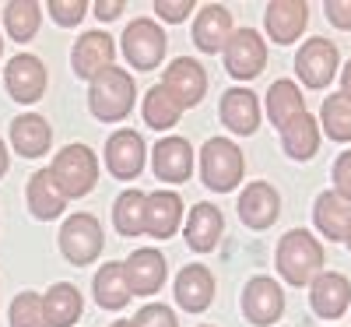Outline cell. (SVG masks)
Here are the masks:
<instances>
[{"label":"cell","mask_w":351,"mask_h":327,"mask_svg":"<svg viewBox=\"0 0 351 327\" xmlns=\"http://www.w3.org/2000/svg\"><path fill=\"white\" fill-rule=\"evenodd\" d=\"M319 124H324V131H327L330 141L348 144L351 141V102L341 92L327 95L324 106H319Z\"/></svg>","instance_id":"836d02e7"},{"label":"cell","mask_w":351,"mask_h":327,"mask_svg":"<svg viewBox=\"0 0 351 327\" xmlns=\"http://www.w3.org/2000/svg\"><path fill=\"white\" fill-rule=\"evenodd\" d=\"M215 300V275L204 264H186L176 275V303L186 313H204Z\"/></svg>","instance_id":"ac0fdd59"},{"label":"cell","mask_w":351,"mask_h":327,"mask_svg":"<svg viewBox=\"0 0 351 327\" xmlns=\"http://www.w3.org/2000/svg\"><path fill=\"white\" fill-rule=\"evenodd\" d=\"M324 14L334 28H341V32H351V0H327L324 4Z\"/></svg>","instance_id":"ab89813d"},{"label":"cell","mask_w":351,"mask_h":327,"mask_svg":"<svg viewBox=\"0 0 351 327\" xmlns=\"http://www.w3.org/2000/svg\"><path fill=\"white\" fill-rule=\"evenodd\" d=\"M130 327H180V324H176V313H172L169 306L152 303V306H144V310L130 320Z\"/></svg>","instance_id":"8d00e7d4"},{"label":"cell","mask_w":351,"mask_h":327,"mask_svg":"<svg viewBox=\"0 0 351 327\" xmlns=\"http://www.w3.org/2000/svg\"><path fill=\"white\" fill-rule=\"evenodd\" d=\"M11 327H49L39 292H18L14 295V303H11Z\"/></svg>","instance_id":"e575fe53"},{"label":"cell","mask_w":351,"mask_h":327,"mask_svg":"<svg viewBox=\"0 0 351 327\" xmlns=\"http://www.w3.org/2000/svg\"><path fill=\"white\" fill-rule=\"evenodd\" d=\"M243 313L256 327H271L285 313V289L274 278H267V275L250 278L246 289H243Z\"/></svg>","instance_id":"9c48e42d"},{"label":"cell","mask_w":351,"mask_h":327,"mask_svg":"<svg viewBox=\"0 0 351 327\" xmlns=\"http://www.w3.org/2000/svg\"><path fill=\"white\" fill-rule=\"evenodd\" d=\"M183 222V197L172 190H155L144 201V236L169 240Z\"/></svg>","instance_id":"e0dca14e"},{"label":"cell","mask_w":351,"mask_h":327,"mask_svg":"<svg viewBox=\"0 0 351 327\" xmlns=\"http://www.w3.org/2000/svg\"><path fill=\"white\" fill-rule=\"evenodd\" d=\"M141 113H144V124L155 127V131H169V127H176V124H180V116H183L180 102H176L162 84L148 88V95H144Z\"/></svg>","instance_id":"d6a6232c"},{"label":"cell","mask_w":351,"mask_h":327,"mask_svg":"<svg viewBox=\"0 0 351 327\" xmlns=\"http://www.w3.org/2000/svg\"><path fill=\"white\" fill-rule=\"evenodd\" d=\"M162 88L180 102V109H190V106H200L204 92H208V74H204V67L193 56H180V60H172L165 67Z\"/></svg>","instance_id":"30bf717a"},{"label":"cell","mask_w":351,"mask_h":327,"mask_svg":"<svg viewBox=\"0 0 351 327\" xmlns=\"http://www.w3.org/2000/svg\"><path fill=\"white\" fill-rule=\"evenodd\" d=\"M344 243H348V250H351V225H348V232H344Z\"/></svg>","instance_id":"ee69618b"},{"label":"cell","mask_w":351,"mask_h":327,"mask_svg":"<svg viewBox=\"0 0 351 327\" xmlns=\"http://www.w3.org/2000/svg\"><path fill=\"white\" fill-rule=\"evenodd\" d=\"M123 267H127V282H130V292H134V295H152V292H158L162 282H165V271H169L165 257H162L158 250H152V247L134 250Z\"/></svg>","instance_id":"44dd1931"},{"label":"cell","mask_w":351,"mask_h":327,"mask_svg":"<svg viewBox=\"0 0 351 327\" xmlns=\"http://www.w3.org/2000/svg\"><path fill=\"white\" fill-rule=\"evenodd\" d=\"M60 253L74 267H84V264L99 260V253H102V225H99V218L88 215V212L71 215L60 229Z\"/></svg>","instance_id":"5b68a950"},{"label":"cell","mask_w":351,"mask_h":327,"mask_svg":"<svg viewBox=\"0 0 351 327\" xmlns=\"http://www.w3.org/2000/svg\"><path fill=\"white\" fill-rule=\"evenodd\" d=\"M193 8H197L193 0H155V14H158L162 21H172V25L186 21Z\"/></svg>","instance_id":"74e56055"},{"label":"cell","mask_w":351,"mask_h":327,"mask_svg":"<svg viewBox=\"0 0 351 327\" xmlns=\"http://www.w3.org/2000/svg\"><path fill=\"white\" fill-rule=\"evenodd\" d=\"M4 84H8L11 99L39 102L43 92H46V67H43V60L32 56V53H18L14 60L8 64V71H4Z\"/></svg>","instance_id":"5bb4252c"},{"label":"cell","mask_w":351,"mask_h":327,"mask_svg":"<svg viewBox=\"0 0 351 327\" xmlns=\"http://www.w3.org/2000/svg\"><path fill=\"white\" fill-rule=\"evenodd\" d=\"M221 232H225V215L218 212L215 204H193L190 207V218H186V247L197 250V253H211L221 240Z\"/></svg>","instance_id":"ffe728a7"},{"label":"cell","mask_w":351,"mask_h":327,"mask_svg":"<svg viewBox=\"0 0 351 327\" xmlns=\"http://www.w3.org/2000/svg\"><path fill=\"white\" fill-rule=\"evenodd\" d=\"M278 271L288 285H313L316 275H324V243L306 229H291L278 240Z\"/></svg>","instance_id":"6da1fadb"},{"label":"cell","mask_w":351,"mask_h":327,"mask_svg":"<svg viewBox=\"0 0 351 327\" xmlns=\"http://www.w3.org/2000/svg\"><path fill=\"white\" fill-rule=\"evenodd\" d=\"M134 78L123 67H106L102 74L92 78V88H88V109H92L99 120L116 124L134 109Z\"/></svg>","instance_id":"7a4b0ae2"},{"label":"cell","mask_w":351,"mask_h":327,"mask_svg":"<svg viewBox=\"0 0 351 327\" xmlns=\"http://www.w3.org/2000/svg\"><path fill=\"white\" fill-rule=\"evenodd\" d=\"M39 21H43V4H36V0H11V4H4V28L14 43L36 39Z\"/></svg>","instance_id":"4dcf8cb0"},{"label":"cell","mask_w":351,"mask_h":327,"mask_svg":"<svg viewBox=\"0 0 351 327\" xmlns=\"http://www.w3.org/2000/svg\"><path fill=\"white\" fill-rule=\"evenodd\" d=\"M306 25H309V4L306 0H274V4H267V11H263V28H267V36L278 46H291L302 36Z\"/></svg>","instance_id":"7c38bea8"},{"label":"cell","mask_w":351,"mask_h":327,"mask_svg":"<svg viewBox=\"0 0 351 327\" xmlns=\"http://www.w3.org/2000/svg\"><path fill=\"white\" fill-rule=\"evenodd\" d=\"M144 201L148 194H141L137 187L134 190H123L112 204V225L120 236H144Z\"/></svg>","instance_id":"1f68e13d"},{"label":"cell","mask_w":351,"mask_h":327,"mask_svg":"<svg viewBox=\"0 0 351 327\" xmlns=\"http://www.w3.org/2000/svg\"><path fill=\"white\" fill-rule=\"evenodd\" d=\"M334 194L351 204V148L334 162Z\"/></svg>","instance_id":"f35d334b"},{"label":"cell","mask_w":351,"mask_h":327,"mask_svg":"<svg viewBox=\"0 0 351 327\" xmlns=\"http://www.w3.org/2000/svg\"><path fill=\"white\" fill-rule=\"evenodd\" d=\"M281 215V197L271 183H263V180H253L246 183V190L239 194V218L243 225L263 232V229H271Z\"/></svg>","instance_id":"4fadbf2b"},{"label":"cell","mask_w":351,"mask_h":327,"mask_svg":"<svg viewBox=\"0 0 351 327\" xmlns=\"http://www.w3.org/2000/svg\"><path fill=\"white\" fill-rule=\"evenodd\" d=\"M341 88H344V92H341V95H344V99L351 102V60L344 64V74H341Z\"/></svg>","instance_id":"b9f144b4"},{"label":"cell","mask_w":351,"mask_h":327,"mask_svg":"<svg viewBox=\"0 0 351 327\" xmlns=\"http://www.w3.org/2000/svg\"><path fill=\"white\" fill-rule=\"evenodd\" d=\"M25 197H28V207H32V215H36L39 222L60 218V215H64V207H67V197L60 194V187L53 183L49 169H39V172H32V180H28V190H25Z\"/></svg>","instance_id":"d4e9b609"},{"label":"cell","mask_w":351,"mask_h":327,"mask_svg":"<svg viewBox=\"0 0 351 327\" xmlns=\"http://www.w3.org/2000/svg\"><path fill=\"white\" fill-rule=\"evenodd\" d=\"M281 144H285V152L288 159H295V162H309L316 155V148H319V124L313 120L309 113L295 116L288 127H281Z\"/></svg>","instance_id":"f1b7e54d"},{"label":"cell","mask_w":351,"mask_h":327,"mask_svg":"<svg viewBox=\"0 0 351 327\" xmlns=\"http://www.w3.org/2000/svg\"><path fill=\"white\" fill-rule=\"evenodd\" d=\"M221 53H225V71L239 81H253L263 67H267V43H263L260 32H253V28L232 32Z\"/></svg>","instance_id":"52a82bcc"},{"label":"cell","mask_w":351,"mask_h":327,"mask_svg":"<svg viewBox=\"0 0 351 327\" xmlns=\"http://www.w3.org/2000/svg\"><path fill=\"white\" fill-rule=\"evenodd\" d=\"M4 172H8V148L0 141V180H4Z\"/></svg>","instance_id":"7bdbcfd3"},{"label":"cell","mask_w":351,"mask_h":327,"mask_svg":"<svg viewBox=\"0 0 351 327\" xmlns=\"http://www.w3.org/2000/svg\"><path fill=\"white\" fill-rule=\"evenodd\" d=\"M165 32L162 25H155L152 18H134L123 32V56L137 67V71H155L165 56Z\"/></svg>","instance_id":"8992f818"},{"label":"cell","mask_w":351,"mask_h":327,"mask_svg":"<svg viewBox=\"0 0 351 327\" xmlns=\"http://www.w3.org/2000/svg\"><path fill=\"white\" fill-rule=\"evenodd\" d=\"M0 53H4V36H0Z\"/></svg>","instance_id":"bcb514c9"},{"label":"cell","mask_w":351,"mask_h":327,"mask_svg":"<svg viewBox=\"0 0 351 327\" xmlns=\"http://www.w3.org/2000/svg\"><path fill=\"white\" fill-rule=\"evenodd\" d=\"M144 137L137 131H116L109 141H106V169L116 176V180H134L144 169Z\"/></svg>","instance_id":"8fae6325"},{"label":"cell","mask_w":351,"mask_h":327,"mask_svg":"<svg viewBox=\"0 0 351 327\" xmlns=\"http://www.w3.org/2000/svg\"><path fill=\"white\" fill-rule=\"evenodd\" d=\"M337 64H341V53L324 36L306 39L302 49L295 53V74L302 78L306 88H327L334 81V74H337Z\"/></svg>","instance_id":"ba28073f"},{"label":"cell","mask_w":351,"mask_h":327,"mask_svg":"<svg viewBox=\"0 0 351 327\" xmlns=\"http://www.w3.org/2000/svg\"><path fill=\"white\" fill-rule=\"evenodd\" d=\"M112 327H130V320H116Z\"/></svg>","instance_id":"f6af8a7d"},{"label":"cell","mask_w":351,"mask_h":327,"mask_svg":"<svg viewBox=\"0 0 351 327\" xmlns=\"http://www.w3.org/2000/svg\"><path fill=\"white\" fill-rule=\"evenodd\" d=\"M43 8H49V18L56 25H64V28L77 25L84 18V11H88L84 0H49V4H43Z\"/></svg>","instance_id":"d590c367"},{"label":"cell","mask_w":351,"mask_h":327,"mask_svg":"<svg viewBox=\"0 0 351 327\" xmlns=\"http://www.w3.org/2000/svg\"><path fill=\"white\" fill-rule=\"evenodd\" d=\"M130 282L123 264H102L95 271V303L102 310H123L130 303Z\"/></svg>","instance_id":"83f0119b"},{"label":"cell","mask_w":351,"mask_h":327,"mask_svg":"<svg viewBox=\"0 0 351 327\" xmlns=\"http://www.w3.org/2000/svg\"><path fill=\"white\" fill-rule=\"evenodd\" d=\"M49 141H53V127L46 124V116L39 113H25L18 120H11V144L14 152L25 159H39L49 152Z\"/></svg>","instance_id":"cb8c5ba5"},{"label":"cell","mask_w":351,"mask_h":327,"mask_svg":"<svg viewBox=\"0 0 351 327\" xmlns=\"http://www.w3.org/2000/svg\"><path fill=\"white\" fill-rule=\"evenodd\" d=\"M112 53H116L112 36H106V32H84V36L74 43V49H71L74 74L92 81L95 74H102L106 67H112Z\"/></svg>","instance_id":"d6986e66"},{"label":"cell","mask_w":351,"mask_h":327,"mask_svg":"<svg viewBox=\"0 0 351 327\" xmlns=\"http://www.w3.org/2000/svg\"><path fill=\"white\" fill-rule=\"evenodd\" d=\"M204 327H208V324H204Z\"/></svg>","instance_id":"7dc6e473"},{"label":"cell","mask_w":351,"mask_h":327,"mask_svg":"<svg viewBox=\"0 0 351 327\" xmlns=\"http://www.w3.org/2000/svg\"><path fill=\"white\" fill-rule=\"evenodd\" d=\"M49 176H53V183L60 187L64 197H84L99 183V159L88 144H67L56 152Z\"/></svg>","instance_id":"3957f363"},{"label":"cell","mask_w":351,"mask_h":327,"mask_svg":"<svg viewBox=\"0 0 351 327\" xmlns=\"http://www.w3.org/2000/svg\"><path fill=\"white\" fill-rule=\"evenodd\" d=\"M306 113V99H302V92H299V84L295 81H288V78H281V81H274L271 88H267V116H271V124L281 131V127H288L295 116H302Z\"/></svg>","instance_id":"4316f807"},{"label":"cell","mask_w":351,"mask_h":327,"mask_svg":"<svg viewBox=\"0 0 351 327\" xmlns=\"http://www.w3.org/2000/svg\"><path fill=\"white\" fill-rule=\"evenodd\" d=\"M243 172H246V159H243L236 141L211 137L208 144H204V152H200V176H204V183H208L211 190H218V194L236 190L243 183Z\"/></svg>","instance_id":"277c9868"},{"label":"cell","mask_w":351,"mask_h":327,"mask_svg":"<svg viewBox=\"0 0 351 327\" xmlns=\"http://www.w3.org/2000/svg\"><path fill=\"white\" fill-rule=\"evenodd\" d=\"M221 124L232 131V134H256L260 127V102L253 92H246V88H228V92L221 95Z\"/></svg>","instance_id":"603a6c76"},{"label":"cell","mask_w":351,"mask_h":327,"mask_svg":"<svg viewBox=\"0 0 351 327\" xmlns=\"http://www.w3.org/2000/svg\"><path fill=\"white\" fill-rule=\"evenodd\" d=\"M313 222H316V229L324 232L330 243H337V240H344V232H348V225H351V204L341 201L334 190H324V194L316 197Z\"/></svg>","instance_id":"484cf974"},{"label":"cell","mask_w":351,"mask_h":327,"mask_svg":"<svg viewBox=\"0 0 351 327\" xmlns=\"http://www.w3.org/2000/svg\"><path fill=\"white\" fill-rule=\"evenodd\" d=\"M81 292L71 285V282H60V285H53L46 295H43V310H46V324L49 327H71L77 324L81 317Z\"/></svg>","instance_id":"f546056e"},{"label":"cell","mask_w":351,"mask_h":327,"mask_svg":"<svg viewBox=\"0 0 351 327\" xmlns=\"http://www.w3.org/2000/svg\"><path fill=\"white\" fill-rule=\"evenodd\" d=\"M123 0H99V4H95V14L102 18V21H112V18H120L123 14Z\"/></svg>","instance_id":"60d3db41"},{"label":"cell","mask_w":351,"mask_h":327,"mask_svg":"<svg viewBox=\"0 0 351 327\" xmlns=\"http://www.w3.org/2000/svg\"><path fill=\"white\" fill-rule=\"evenodd\" d=\"M228 36H232V14H228V8L204 4L197 11V18H193V43H197V49L200 53H218V49H225Z\"/></svg>","instance_id":"7402d4cb"},{"label":"cell","mask_w":351,"mask_h":327,"mask_svg":"<svg viewBox=\"0 0 351 327\" xmlns=\"http://www.w3.org/2000/svg\"><path fill=\"white\" fill-rule=\"evenodd\" d=\"M309 303H313V313L324 317V320L344 317L348 306H351V282L341 271L316 275V282L309 285Z\"/></svg>","instance_id":"9a60e30c"},{"label":"cell","mask_w":351,"mask_h":327,"mask_svg":"<svg viewBox=\"0 0 351 327\" xmlns=\"http://www.w3.org/2000/svg\"><path fill=\"white\" fill-rule=\"evenodd\" d=\"M152 169L162 183H186L193 172V148L183 137H162L155 144Z\"/></svg>","instance_id":"2e32d148"}]
</instances>
